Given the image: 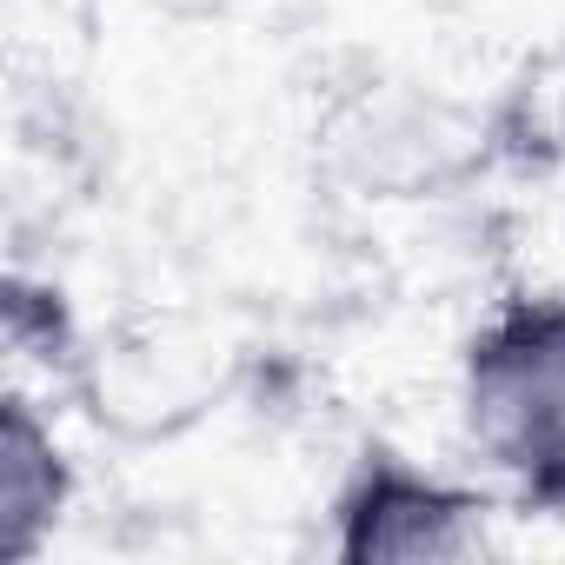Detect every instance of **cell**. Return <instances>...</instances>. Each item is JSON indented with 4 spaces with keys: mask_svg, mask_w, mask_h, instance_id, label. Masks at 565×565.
Returning <instances> with one entry per match:
<instances>
[{
    "mask_svg": "<svg viewBox=\"0 0 565 565\" xmlns=\"http://www.w3.org/2000/svg\"><path fill=\"white\" fill-rule=\"evenodd\" d=\"M558 147H565V100H558Z\"/></svg>",
    "mask_w": 565,
    "mask_h": 565,
    "instance_id": "obj_7",
    "label": "cell"
},
{
    "mask_svg": "<svg viewBox=\"0 0 565 565\" xmlns=\"http://www.w3.org/2000/svg\"><path fill=\"white\" fill-rule=\"evenodd\" d=\"M492 486H466L413 466L393 446H366L333 492V558L340 565H433L479 558L492 545Z\"/></svg>",
    "mask_w": 565,
    "mask_h": 565,
    "instance_id": "obj_3",
    "label": "cell"
},
{
    "mask_svg": "<svg viewBox=\"0 0 565 565\" xmlns=\"http://www.w3.org/2000/svg\"><path fill=\"white\" fill-rule=\"evenodd\" d=\"M67 499H74V466L54 446V426L21 386H8V399H0V565L34 558L61 525Z\"/></svg>",
    "mask_w": 565,
    "mask_h": 565,
    "instance_id": "obj_5",
    "label": "cell"
},
{
    "mask_svg": "<svg viewBox=\"0 0 565 565\" xmlns=\"http://www.w3.org/2000/svg\"><path fill=\"white\" fill-rule=\"evenodd\" d=\"M320 140H327L333 173H347L360 193H380V200L439 193L486 160V120L406 81L347 94L327 114Z\"/></svg>",
    "mask_w": 565,
    "mask_h": 565,
    "instance_id": "obj_4",
    "label": "cell"
},
{
    "mask_svg": "<svg viewBox=\"0 0 565 565\" xmlns=\"http://www.w3.org/2000/svg\"><path fill=\"white\" fill-rule=\"evenodd\" d=\"M0 333H8L14 360H34L54 380H74V366L87 353V340H81L61 287H41V279H28L21 266L8 273V287H0Z\"/></svg>",
    "mask_w": 565,
    "mask_h": 565,
    "instance_id": "obj_6",
    "label": "cell"
},
{
    "mask_svg": "<svg viewBox=\"0 0 565 565\" xmlns=\"http://www.w3.org/2000/svg\"><path fill=\"white\" fill-rule=\"evenodd\" d=\"M233 380H239V353L213 320L186 307H167V313L153 307L120 320L100 347H87L67 386L100 433L147 446L200 426L233 393Z\"/></svg>",
    "mask_w": 565,
    "mask_h": 565,
    "instance_id": "obj_2",
    "label": "cell"
},
{
    "mask_svg": "<svg viewBox=\"0 0 565 565\" xmlns=\"http://www.w3.org/2000/svg\"><path fill=\"white\" fill-rule=\"evenodd\" d=\"M459 426L512 512L565 519V294H505L472 327Z\"/></svg>",
    "mask_w": 565,
    "mask_h": 565,
    "instance_id": "obj_1",
    "label": "cell"
}]
</instances>
